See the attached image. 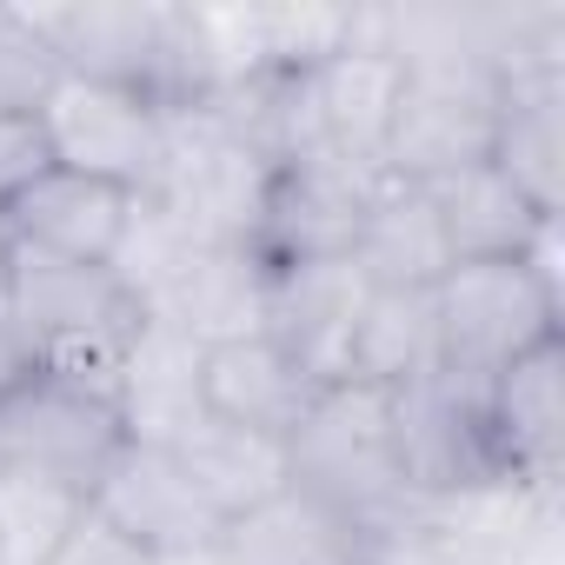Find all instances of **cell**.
Returning <instances> with one entry per match:
<instances>
[{"label":"cell","instance_id":"1","mask_svg":"<svg viewBox=\"0 0 565 565\" xmlns=\"http://www.w3.org/2000/svg\"><path fill=\"white\" fill-rule=\"evenodd\" d=\"M287 479L313 499H327L340 519H353L373 545L419 525V492L406 479L399 452V413L393 386H327L307 419L287 433Z\"/></svg>","mask_w":565,"mask_h":565},{"label":"cell","instance_id":"2","mask_svg":"<svg viewBox=\"0 0 565 565\" xmlns=\"http://www.w3.org/2000/svg\"><path fill=\"white\" fill-rule=\"evenodd\" d=\"M446 28H452V41H393L386 21H380V34L406 61V87H399V107H393L386 160H380V173H393V180L426 186V180H446L459 167L492 160L505 74H499L486 41H466L459 21H446Z\"/></svg>","mask_w":565,"mask_h":565},{"label":"cell","instance_id":"3","mask_svg":"<svg viewBox=\"0 0 565 565\" xmlns=\"http://www.w3.org/2000/svg\"><path fill=\"white\" fill-rule=\"evenodd\" d=\"M61 74L193 107L213 94V47L200 8H21Z\"/></svg>","mask_w":565,"mask_h":565},{"label":"cell","instance_id":"4","mask_svg":"<svg viewBox=\"0 0 565 565\" xmlns=\"http://www.w3.org/2000/svg\"><path fill=\"white\" fill-rule=\"evenodd\" d=\"M0 279L21 307V320L34 327L47 373L87 380V386H120V360L147 327V307L134 300V287L114 266H87V259H54V253H28V246H0Z\"/></svg>","mask_w":565,"mask_h":565},{"label":"cell","instance_id":"5","mask_svg":"<svg viewBox=\"0 0 565 565\" xmlns=\"http://www.w3.org/2000/svg\"><path fill=\"white\" fill-rule=\"evenodd\" d=\"M552 239V233H545ZM539 253L519 259H466L433 287V327H439V373L486 393L512 360L558 340V279Z\"/></svg>","mask_w":565,"mask_h":565},{"label":"cell","instance_id":"6","mask_svg":"<svg viewBox=\"0 0 565 565\" xmlns=\"http://www.w3.org/2000/svg\"><path fill=\"white\" fill-rule=\"evenodd\" d=\"M0 439H8L14 472L54 479L74 499H94V486L107 479V466L127 446V419H120V399L107 386L41 373L21 393L0 399Z\"/></svg>","mask_w":565,"mask_h":565},{"label":"cell","instance_id":"7","mask_svg":"<svg viewBox=\"0 0 565 565\" xmlns=\"http://www.w3.org/2000/svg\"><path fill=\"white\" fill-rule=\"evenodd\" d=\"M406 87V61L399 47L380 34V14H360L353 34L307 67V100H313V134L320 153L360 173H380L386 160V134H393V107Z\"/></svg>","mask_w":565,"mask_h":565},{"label":"cell","instance_id":"8","mask_svg":"<svg viewBox=\"0 0 565 565\" xmlns=\"http://www.w3.org/2000/svg\"><path fill=\"white\" fill-rule=\"evenodd\" d=\"M41 134H47L54 167L100 173L127 193H147L153 167H160V140H167V107L100 87V81L54 74V87L41 100Z\"/></svg>","mask_w":565,"mask_h":565},{"label":"cell","instance_id":"9","mask_svg":"<svg viewBox=\"0 0 565 565\" xmlns=\"http://www.w3.org/2000/svg\"><path fill=\"white\" fill-rule=\"evenodd\" d=\"M380 173L340 167L327 153L273 167L266 193H259V220H253V253L266 266H313V259H353L360 239V213Z\"/></svg>","mask_w":565,"mask_h":565},{"label":"cell","instance_id":"10","mask_svg":"<svg viewBox=\"0 0 565 565\" xmlns=\"http://www.w3.org/2000/svg\"><path fill=\"white\" fill-rule=\"evenodd\" d=\"M479 426L499 479L558 492V459H565V347L545 340L525 360H512L499 380L479 393Z\"/></svg>","mask_w":565,"mask_h":565},{"label":"cell","instance_id":"11","mask_svg":"<svg viewBox=\"0 0 565 565\" xmlns=\"http://www.w3.org/2000/svg\"><path fill=\"white\" fill-rule=\"evenodd\" d=\"M127 220H134V193L127 186H114L100 173L47 167V173H34L8 206H0V246L114 266V253L127 239Z\"/></svg>","mask_w":565,"mask_h":565},{"label":"cell","instance_id":"12","mask_svg":"<svg viewBox=\"0 0 565 565\" xmlns=\"http://www.w3.org/2000/svg\"><path fill=\"white\" fill-rule=\"evenodd\" d=\"M114 532H127L134 545H147L153 558H186V552H213L220 545V519L206 512V499L186 486V472L173 466L167 446L127 439L120 459L107 466V479L87 499Z\"/></svg>","mask_w":565,"mask_h":565},{"label":"cell","instance_id":"13","mask_svg":"<svg viewBox=\"0 0 565 565\" xmlns=\"http://www.w3.org/2000/svg\"><path fill=\"white\" fill-rule=\"evenodd\" d=\"M266 279H273V266L253 246H200L193 239L147 294V320L186 333L193 347L266 333Z\"/></svg>","mask_w":565,"mask_h":565},{"label":"cell","instance_id":"14","mask_svg":"<svg viewBox=\"0 0 565 565\" xmlns=\"http://www.w3.org/2000/svg\"><path fill=\"white\" fill-rule=\"evenodd\" d=\"M366 294L373 287L353 259L273 266V279H266V340H279L320 386H347V347H353Z\"/></svg>","mask_w":565,"mask_h":565},{"label":"cell","instance_id":"15","mask_svg":"<svg viewBox=\"0 0 565 565\" xmlns=\"http://www.w3.org/2000/svg\"><path fill=\"white\" fill-rule=\"evenodd\" d=\"M327 386L266 333L200 347V406L226 426H246V433H266L287 446V433L307 419V406Z\"/></svg>","mask_w":565,"mask_h":565},{"label":"cell","instance_id":"16","mask_svg":"<svg viewBox=\"0 0 565 565\" xmlns=\"http://www.w3.org/2000/svg\"><path fill=\"white\" fill-rule=\"evenodd\" d=\"M213 558L220 565H373V539L353 519H340L327 499L287 486L266 505L226 519Z\"/></svg>","mask_w":565,"mask_h":565},{"label":"cell","instance_id":"17","mask_svg":"<svg viewBox=\"0 0 565 565\" xmlns=\"http://www.w3.org/2000/svg\"><path fill=\"white\" fill-rule=\"evenodd\" d=\"M353 266L380 294H433L452 273L439 213H433L419 180H393V173L373 180L366 213H360V239H353Z\"/></svg>","mask_w":565,"mask_h":565},{"label":"cell","instance_id":"18","mask_svg":"<svg viewBox=\"0 0 565 565\" xmlns=\"http://www.w3.org/2000/svg\"><path fill=\"white\" fill-rule=\"evenodd\" d=\"M173 466L186 472V486L206 499V512L226 525L253 505H266L273 492H287V446L266 439V433H246V426H226L213 413H193L173 439H167Z\"/></svg>","mask_w":565,"mask_h":565},{"label":"cell","instance_id":"19","mask_svg":"<svg viewBox=\"0 0 565 565\" xmlns=\"http://www.w3.org/2000/svg\"><path fill=\"white\" fill-rule=\"evenodd\" d=\"M492 167L519 186V200L539 220H558V173H565V74L558 67L505 74Z\"/></svg>","mask_w":565,"mask_h":565},{"label":"cell","instance_id":"20","mask_svg":"<svg viewBox=\"0 0 565 565\" xmlns=\"http://www.w3.org/2000/svg\"><path fill=\"white\" fill-rule=\"evenodd\" d=\"M426 200L439 213L452 266H466V259H519V253H539V239L552 233V220H539L492 160L459 167L446 180H426Z\"/></svg>","mask_w":565,"mask_h":565},{"label":"cell","instance_id":"21","mask_svg":"<svg viewBox=\"0 0 565 565\" xmlns=\"http://www.w3.org/2000/svg\"><path fill=\"white\" fill-rule=\"evenodd\" d=\"M120 419H127V439H147V446H167L200 406V347L160 320L140 327V340L127 347L120 360Z\"/></svg>","mask_w":565,"mask_h":565},{"label":"cell","instance_id":"22","mask_svg":"<svg viewBox=\"0 0 565 565\" xmlns=\"http://www.w3.org/2000/svg\"><path fill=\"white\" fill-rule=\"evenodd\" d=\"M439 373V327H433V294H366L353 347H347V380L360 386H413Z\"/></svg>","mask_w":565,"mask_h":565},{"label":"cell","instance_id":"23","mask_svg":"<svg viewBox=\"0 0 565 565\" xmlns=\"http://www.w3.org/2000/svg\"><path fill=\"white\" fill-rule=\"evenodd\" d=\"M87 499H74L54 479L34 472H0V565H54L67 532L81 525Z\"/></svg>","mask_w":565,"mask_h":565},{"label":"cell","instance_id":"24","mask_svg":"<svg viewBox=\"0 0 565 565\" xmlns=\"http://www.w3.org/2000/svg\"><path fill=\"white\" fill-rule=\"evenodd\" d=\"M54 74L61 67L41 47V34L28 28V14L21 8H0V114H41Z\"/></svg>","mask_w":565,"mask_h":565},{"label":"cell","instance_id":"25","mask_svg":"<svg viewBox=\"0 0 565 565\" xmlns=\"http://www.w3.org/2000/svg\"><path fill=\"white\" fill-rule=\"evenodd\" d=\"M54 153H47V134H41V114H0V206H8L34 173H47Z\"/></svg>","mask_w":565,"mask_h":565},{"label":"cell","instance_id":"26","mask_svg":"<svg viewBox=\"0 0 565 565\" xmlns=\"http://www.w3.org/2000/svg\"><path fill=\"white\" fill-rule=\"evenodd\" d=\"M54 565H160L147 545H134L127 532H114L94 505L81 512V525L67 532V545L54 552Z\"/></svg>","mask_w":565,"mask_h":565},{"label":"cell","instance_id":"27","mask_svg":"<svg viewBox=\"0 0 565 565\" xmlns=\"http://www.w3.org/2000/svg\"><path fill=\"white\" fill-rule=\"evenodd\" d=\"M41 373H47V353H41L34 327L21 320V307H14V294H8V279H0V399L21 393V386L41 380Z\"/></svg>","mask_w":565,"mask_h":565},{"label":"cell","instance_id":"28","mask_svg":"<svg viewBox=\"0 0 565 565\" xmlns=\"http://www.w3.org/2000/svg\"><path fill=\"white\" fill-rule=\"evenodd\" d=\"M373 565H472V558H459L452 545H439L433 532H399V539H380L373 545Z\"/></svg>","mask_w":565,"mask_h":565},{"label":"cell","instance_id":"29","mask_svg":"<svg viewBox=\"0 0 565 565\" xmlns=\"http://www.w3.org/2000/svg\"><path fill=\"white\" fill-rule=\"evenodd\" d=\"M0 472H8V439H0Z\"/></svg>","mask_w":565,"mask_h":565}]
</instances>
